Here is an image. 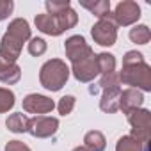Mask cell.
Instances as JSON below:
<instances>
[{
    "mask_svg": "<svg viewBox=\"0 0 151 151\" xmlns=\"http://www.w3.org/2000/svg\"><path fill=\"white\" fill-rule=\"evenodd\" d=\"M119 82L142 87L144 91L151 89V71L149 66L144 62L142 53L139 52H128L123 59V71L119 73Z\"/></svg>",
    "mask_w": 151,
    "mask_h": 151,
    "instance_id": "cell-1",
    "label": "cell"
},
{
    "mask_svg": "<svg viewBox=\"0 0 151 151\" xmlns=\"http://www.w3.org/2000/svg\"><path fill=\"white\" fill-rule=\"evenodd\" d=\"M68 77H69V69L66 62H62L60 59H52L45 62L39 73V80L43 87H46L48 91H59L66 84Z\"/></svg>",
    "mask_w": 151,
    "mask_h": 151,
    "instance_id": "cell-2",
    "label": "cell"
},
{
    "mask_svg": "<svg viewBox=\"0 0 151 151\" xmlns=\"http://www.w3.org/2000/svg\"><path fill=\"white\" fill-rule=\"evenodd\" d=\"M45 6L48 9V14H52L55 18V23H57L60 32H64V30H68V29L77 25L78 16H77V13L71 9L68 0H66V2H50V0H48Z\"/></svg>",
    "mask_w": 151,
    "mask_h": 151,
    "instance_id": "cell-3",
    "label": "cell"
},
{
    "mask_svg": "<svg viewBox=\"0 0 151 151\" xmlns=\"http://www.w3.org/2000/svg\"><path fill=\"white\" fill-rule=\"evenodd\" d=\"M116 27H117V25H116L112 14L109 13L107 16H103V18L98 20V23L93 27L91 34H93V37H94V41H96L98 45H101V46H110V45L116 43V37H117V29H116Z\"/></svg>",
    "mask_w": 151,
    "mask_h": 151,
    "instance_id": "cell-4",
    "label": "cell"
},
{
    "mask_svg": "<svg viewBox=\"0 0 151 151\" xmlns=\"http://www.w3.org/2000/svg\"><path fill=\"white\" fill-rule=\"evenodd\" d=\"M128 121L133 126V139L139 140L147 151V137H149V124H151V116L147 110H133L128 114Z\"/></svg>",
    "mask_w": 151,
    "mask_h": 151,
    "instance_id": "cell-5",
    "label": "cell"
},
{
    "mask_svg": "<svg viewBox=\"0 0 151 151\" xmlns=\"http://www.w3.org/2000/svg\"><path fill=\"white\" fill-rule=\"evenodd\" d=\"M64 50H66V57L75 64L89 55H93L91 46L86 43V39L82 36H71L66 43H64Z\"/></svg>",
    "mask_w": 151,
    "mask_h": 151,
    "instance_id": "cell-6",
    "label": "cell"
},
{
    "mask_svg": "<svg viewBox=\"0 0 151 151\" xmlns=\"http://www.w3.org/2000/svg\"><path fill=\"white\" fill-rule=\"evenodd\" d=\"M59 128V121L55 117H50V116H37V117H32L29 121V130L34 137H52Z\"/></svg>",
    "mask_w": 151,
    "mask_h": 151,
    "instance_id": "cell-7",
    "label": "cell"
},
{
    "mask_svg": "<svg viewBox=\"0 0 151 151\" xmlns=\"http://www.w3.org/2000/svg\"><path fill=\"white\" fill-rule=\"evenodd\" d=\"M98 73H100V69H98V62H96L94 53L73 64V75L80 82H91Z\"/></svg>",
    "mask_w": 151,
    "mask_h": 151,
    "instance_id": "cell-8",
    "label": "cell"
},
{
    "mask_svg": "<svg viewBox=\"0 0 151 151\" xmlns=\"http://www.w3.org/2000/svg\"><path fill=\"white\" fill-rule=\"evenodd\" d=\"M139 16H140V7L135 2H130V0L117 4L116 13L112 14L116 25H132L133 22L139 20Z\"/></svg>",
    "mask_w": 151,
    "mask_h": 151,
    "instance_id": "cell-9",
    "label": "cell"
},
{
    "mask_svg": "<svg viewBox=\"0 0 151 151\" xmlns=\"http://www.w3.org/2000/svg\"><path fill=\"white\" fill-rule=\"evenodd\" d=\"M55 107V103L46 98V96H41V94H29L25 100H23V110L25 112H30V114H39V116H45L48 112H52Z\"/></svg>",
    "mask_w": 151,
    "mask_h": 151,
    "instance_id": "cell-10",
    "label": "cell"
},
{
    "mask_svg": "<svg viewBox=\"0 0 151 151\" xmlns=\"http://www.w3.org/2000/svg\"><path fill=\"white\" fill-rule=\"evenodd\" d=\"M6 36H9L13 41H16L18 45L23 46V43L30 37V27H29V23H27L25 20L16 18V20H13V22L9 23Z\"/></svg>",
    "mask_w": 151,
    "mask_h": 151,
    "instance_id": "cell-11",
    "label": "cell"
},
{
    "mask_svg": "<svg viewBox=\"0 0 151 151\" xmlns=\"http://www.w3.org/2000/svg\"><path fill=\"white\" fill-rule=\"evenodd\" d=\"M142 103V94L137 89H126L119 96V109L126 114L137 110V107Z\"/></svg>",
    "mask_w": 151,
    "mask_h": 151,
    "instance_id": "cell-12",
    "label": "cell"
},
{
    "mask_svg": "<svg viewBox=\"0 0 151 151\" xmlns=\"http://www.w3.org/2000/svg\"><path fill=\"white\" fill-rule=\"evenodd\" d=\"M36 27H37L41 32L50 34V36H59V34H62V32L59 30L57 23H55V18H53L52 14H48V13H43V14H37V16H36Z\"/></svg>",
    "mask_w": 151,
    "mask_h": 151,
    "instance_id": "cell-13",
    "label": "cell"
},
{
    "mask_svg": "<svg viewBox=\"0 0 151 151\" xmlns=\"http://www.w3.org/2000/svg\"><path fill=\"white\" fill-rule=\"evenodd\" d=\"M119 96H121V89H109L105 91L103 98H101V110L105 112H116L119 110Z\"/></svg>",
    "mask_w": 151,
    "mask_h": 151,
    "instance_id": "cell-14",
    "label": "cell"
},
{
    "mask_svg": "<svg viewBox=\"0 0 151 151\" xmlns=\"http://www.w3.org/2000/svg\"><path fill=\"white\" fill-rule=\"evenodd\" d=\"M29 121H30V119H29L25 114L18 112V114L9 116L7 121H6V124H7V128H9L11 132H14V133H23V132L29 130Z\"/></svg>",
    "mask_w": 151,
    "mask_h": 151,
    "instance_id": "cell-15",
    "label": "cell"
},
{
    "mask_svg": "<svg viewBox=\"0 0 151 151\" xmlns=\"http://www.w3.org/2000/svg\"><path fill=\"white\" fill-rule=\"evenodd\" d=\"M84 142H86V147L89 151H103L105 149V137L98 130L87 132L86 137H84Z\"/></svg>",
    "mask_w": 151,
    "mask_h": 151,
    "instance_id": "cell-16",
    "label": "cell"
},
{
    "mask_svg": "<svg viewBox=\"0 0 151 151\" xmlns=\"http://www.w3.org/2000/svg\"><path fill=\"white\" fill-rule=\"evenodd\" d=\"M22 77V71L16 64H6L2 68V71H0V80H2L4 84H16Z\"/></svg>",
    "mask_w": 151,
    "mask_h": 151,
    "instance_id": "cell-17",
    "label": "cell"
},
{
    "mask_svg": "<svg viewBox=\"0 0 151 151\" xmlns=\"http://www.w3.org/2000/svg\"><path fill=\"white\" fill-rule=\"evenodd\" d=\"M80 4L86 9H89L93 14H96L98 18H103L110 13V2L109 0H100V2H86V0H82Z\"/></svg>",
    "mask_w": 151,
    "mask_h": 151,
    "instance_id": "cell-18",
    "label": "cell"
},
{
    "mask_svg": "<svg viewBox=\"0 0 151 151\" xmlns=\"http://www.w3.org/2000/svg\"><path fill=\"white\" fill-rule=\"evenodd\" d=\"M96 62H98L100 73H103V75L114 73V68H116V59H114V55H110V53H100V55H96Z\"/></svg>",
    "mask_w": 151,
    "mask_h": 151,
    "instance_id": "cell-19",
    "label": "cell"
},
{
    "mask_svg": "<svg viewBox=\"0 0 151 151\" xmlns=\"http://www.w3.org/2000/svg\"><path fill=\"white\" fill-rule=\"evenodd\" d=\"M116 151H144V147H140V142L135 140L132 135H126V137L119 139Z\"/></svg>",
    "mask_w": 151,
    "mask_h": 151,
    "instance_id": "cell-20",
    "label": "cell"
},
{
    "mask_svg": "<svg viewBox=\"0 0 151 151\" xmlns=\"http://www.w3.org/2000/svg\"><path fill=\"white\" fill-rule=\"evenodd\" d=\"M151 34H149V29L146 25H139V27H133L130 30V39L133 43H139V45H146L149 41Z\"/></svg>",
    "mask_w": 151,
    "mask_h": 151,
    "instance_id": "cell-21",
    "label": "cell"
},
{
    "mask_svg": "<svg viewBox=\"0 0 151 151\" xmlns=\"http://www.w3.org/2000/svg\"><path fill=\"white\" fill-rule=\"evenodd\" d=\"M14 105V94L9 89L0 87V112H7Z\"/></svg>",
    "mask_w": 151,
    "mask_h": 151,
    "instance_id": "cell-22",
    "label": "cell"
},
{
    "mask_svg": "<svg viewBox=\"0 0 151 151\" xmlns=\"http://www.w3.org/2000/svg\"><path fill=\"white\" fill-rule=\"evenodd\" d=\"M119 75L117 73H107V75H103V78H101V82H100V86L105 89V91H109V89H119Z\"/></svg>",
    "mask_w": 151,
    "mask_h": 151,
    "instance_id": "cell-23",
    "label": "cell"
},
{
    "mask_svg": "<svg viewBox=\"0 0 151 151\" xmlns=\"http://www.w3.org/2000/svg\"><path fill=\"white\" fill-rule=\"evenodd\" d=\"M29 52L32 53V55H43L45 52H46V43L43 41V39H39V37H34L30 43H29Z\"/></svg>",
    "mask_w": 151,
    "mask_h": 151,
    "instance_id": "cell-24",
    "label": "cell"
},
{
    "mask_svg": "<svg viewBox=\"0 0 151 151\" xmlns=\"http://www.w3.org/2000/svg\"><path fill=\"white\" fill-rule=\"evenodd\" d=\"M73 107H75V96H64V98H60V101L57 105V109L62 116H68L73 110Z\"/></svg>",
    "mask_w": 151,
    "mask_h": 151,
    "instance_id": "cell-25",
    "label": "cell"
},
{
    "mask_svg": "<svg viewBox=\"0 0 151 151\" xmlns=\"http://www.w3.org/2000/svg\"><path fill=\"white\" fill-rule=\"evenodd\" d=\"M13 7H14V4L11 2V0H0V22L6 20L11 14Z\"/></svg>",
    "mask_w": 151,
    "mask_h": 151,
    "instance_id": "cell-26",
    "label": "cell"
},
{
    "mask_svg": "<svg viewBox=\"0 0 151 151\" xmlns=\"http://www.w3.org/2000/svg\"><path fill=\"white\" fill-rule=\"evenodd\" d=\"M6 151H30L29 146H25L23 142L20 140H11L7 146H6Z\"/></svg>",
    "mask_w": 151,
    "mask_h": 151,
    "instance_id": "cell-27",
    "label": "cell"
},
{
    "mask_svg": "<svg viewBox=\"0 0 151 151\" xmlns=\"http://www.w3.org/2000/svg\"><path fill=\"white\" fill-rule=\"evenodd\" d=\"M73 151H89V149H87V147H75Z\"/></svg>",
    "mask_w": 151,
    "mask_h": 151,
    "instance_id": "cell-28",
    "label": "cell"
},
{
    "mask_svg": "<svg viewBox=\"0 0 151 151\" xmlns=\"http://www.w3.org/2000/svg\"><path fill=\"white\" fill-rule=\"evenodd\" d=\"M4 66H6V64H4L2 60H0V71H2V68H4Z\"/></svg>",
    "mask_w": 151,
    "mask_h": 151,
    "instance_id": "cell-29",
    "label": "cell"
}]
</instances>
